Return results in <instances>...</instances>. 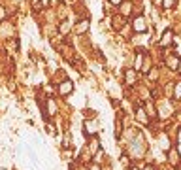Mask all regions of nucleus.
<instances>
[{
  "label": "nucleus",
  "mask_w": 181,
  "mask_h": 170,
  "mask_svg": "<svg viewBox=\"0 0 181 170\" xmlns=\"http://www.w3.org/2000/svg\"><path fill=\"white\" fill-rule=\"evenodd\" d=\"M134 30L136 32H145V21H143V17H136L134 19Z\"/></svg>",
  "instance_id": "f03ea898"
},
{
  "label": "nucleus",
  "mask_w": 181,
  "mask_h": 170,
  "mask_svg": "<svg viewBox=\"0 0 181 170\" xmlns=\"http://www.w3.org/2000/svg\"><path fill=\"white\" fill-rule=\"evenodd\" d=\"M145 170H153V168H151V166H147V168H145Z\"/></svg>",
  "instance_id": "2eb2a0df"
},
{
  "label": "nucleus",
  "mask_w": 181,
  "mask_h": 170,
  "mask_svg": "<svg viewBox=\"0 0 181 170\" xmlns=\"http://www.w3.org/2000/svg\"><path fill=\"white\" fill-rule=\"evenodd\" d=\"M72 81L70 80H64L60 85H59V94H62V96H68V94H70L72 93Z\"/></svg>",
  "instance_id": "f257e3e1"
},
{
  "label": "nucleus",
  "mask_w": 181,
  "mask_h": 170,
  "mask_svg": "<svg viewBox=\"0 0 181 170\" xmlns=\"http://www.w3.org/2000/svg\"><path fill=\"white\" fill-rule=\"evenodd\" d=\"M134 81H136V72H134V70H128V72H126V83L132 85Z\"/></svg>",
  "instance_id": "39448f33"
},
{
  "label": "nucleus",
  "mask_w": 181,
  "mask_h": 170,
  "mask_svg": "<svg viewBox=\"0 0 181 170\" xmlns=\"http://www.w3.org/2000/svg\"><path fill=\"white\" fill-rule=\"evenodd\" d=\"M177 149H179V155H181V142H179V145H177Z\"/></svg>",
  "instance_id": "ddd939ff"
},
{
  "label": "nucleus",
  "mask_w": 181,
  "mask_h": 170,
  "mask_svg": "<svg viewBox=\"0 0 181 170\" xmlns=\"http://www.w3.org/2000/svg\"><path fill=\"white\" fill-rule=\"evenodd\" d=\"M74 29H76V32H77V34H83V32L89 29V19H83L81 23H77V25H76Z\"/></svg>",
  "instance_id": "7ed1b4c3"
},
{
  "label": "nucleus",
  "mask_w": 181,
  "mask_h": 170,
  "mask_svg": "<svg viewBox=\"0 0 181 170\" xmlns=\"http://www.w3.org/2000/svg\"><path fill=\"white\" fill-rule=\"evenodd\" d=\"M109 2H111V4H115V6H119V4L123 2V0H109Z\"/></svg>",
  "instance_id": "9b49d317"
},
{
  "label": "nucleus",
  "mask_w": 181,
  "mask_h": 170,
  "mask_svg": "<svg viewBox=\"0 0 181 170\" xmlns=\"http://www.w3.org/2000/svg\"><path fill=\"white\" fill-rule=\"evenodd\" d=\"M49 2H51V0H42V4H43V6H47Z\"/></svg>",
  "instance_id": "f8f14e48"
},
{
  "label": "nucleus",
  "mask_w": 181,
  "mask_h": 170,
  "mask_svg": "<svg viewBox=\"0 0 181 170\" xmlns=\"http://www.w3.org/2000/svg\"><path fill=\"white\" fill-rule=\"evenodd\" d=\"M2 19H6V10L0 6V21H2Z\"/></svg>",
  "instance_id": "9d476101"
},
{
  "label": "nucleus",
  "mask_w": 181,
  "mask_h": 170,
  "mask_svg": "<svg viewBox=\"0 0 181 170\" xmlns=\"http://www.w3.org/2000/svg\"><path fill=\"white\" fill-rule=\"evenodd\" d=\"M172 38H174L172 30H166V34L162 36V42H161V44H162V45H170V44H172Z\"/></svg>",
  "instance_id": "20e7f679"
},
{
  "label": "nucleus",
  "mask_w": 181,
  "mask_h": 170,
  "mask_svg": "<svg viewBox=\"0 0 181 170\" xmlns=\"http://www.w3.org/2000/svg\"><path fill=\"white\" fill-rule=\"evenodd\" d=\"M136 170H138V168H136Z\"/></svg>",
  "instance_id": "f3484780"
},
{
  "label": "nucleus",
  "mask_w": 181,
  "mask_h": 170,
  "mask_svg": "<svg viewBox=\"0 0 181 170\" xmlns=\"http://www.w3.org/2000/svg\"><path fill=\"white\" fill-rule=\"evenodd\" d=\"M179 70H181V64H179Z\"/></svg>",
  "instance_id": "dca6fc26"
},
{
  "label": "nucleus",
  "mask_w": 181,
  "mask_h": 170,
  "mask_svg": "<svg viewBox=\"0 0 181 170\" xmlns=\"http://www.w3.org/2000/svg\"><path fill=\"white\" fill-rule=\"evenodd\" d=\"M177 140H179V142H181V131H179V136H177Z\"/></svg>",
  "instance_id": "4468645a"
},
{
  "label": "nucleus",
  "mask_w": 181,
  "mask_h": 170,
  "mask_svg": "<svg viewBox=\"0 0 181 170\" xmlns=\"http://www.w3.org/2000/svg\"><path fill=\"white\" fill-rule=\"evenodd\" d=\"M168 66H170L172 70H175V68H177V59H175V57H170V59H168Z\"/></svg>",
  "instance_id": "0eeeda50"
},
{
  "label": "nucleus",
  "mask_w": 181,
  "mask_h": 170,
  "mask_svg": "<svg viewBox=\"0 0 181 170\" xmlns=\"http://www.w3.org/2000/svg\"><path fill=\"white\" fill-rule=\"evenodd\" d=\"M47 106H49V108H47V110H49V115H55V113H57V106H55V102H53V100H47Z\"/></svg>",
  "instance_id": "423d86ee"
},
{
  "label": "nucleus",
  "mask_w": 181,
  "mask_h": 170,
  "mask_svg": "<svg viewBox=\"0 0 181 170\" xmlns=\"http://www.w3.org/2000/svg\"><path fill=\"white\" fill-rule=\"evenodd\" d=\"M174 96H175V99H181V83L175 85V93H174Z\"/></svg>",
  "instance_id": "6e6552de"
},
{
  "label": "nucleus",
  "mask_w": 181,
  "mask_h": 170,
  "mask_svg": "<svg viewBox=\"0 0 181 170\" xmlns=\"http://www.w3.org/2000/svg\"><path fill=\"white\" fill-rule=\"evenodd\" d=\"M164 8H174V4H175V0H164Z\"/></svg>",
  "instance_id": "1a4fd4ad"
}]
</instances>
